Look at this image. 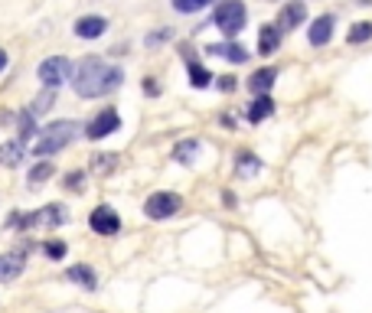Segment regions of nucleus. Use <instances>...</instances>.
Masks as SVG:
<instances>
[{
  "label": "nucleus",
  "mask_w": 372,
  "mask_h": 313,
  "mask_svg": "<svg viewBox=\"0 0 372 313\" xmlns=\"http://www.w3.org/2000/svg\"><path fill=\"white\" fill-rule=\"evenodd\" d=\"M121 82H124V69L108 59H98V56L82 59L72 72V88L79 98H105V95L118 92Z\"/></svg>",
  "instance_id": "f257e3e1"
},
{
  "label": "nucleus",
  "mask_w": 372,
  "mask_h": 313,
  "mask_svg": "<svg viewBox=\"0 0 372 313\" xmlns=\"http://www.w3.org/2000/svg\"><path fill=\"white\" fill-rule=\"evenodd\" d=\"M79 131H82L79 121H52V124H46L40 131V141L33 144V157L46 160V157H52V153L66 150V147L76 141Z\"/></svg>",
  "instance_id": "f03ea898"
},
{
  "label": "nucleus",
  "mask_w": 372,
  "mask_h": 313,
  "mask_svg": "<svg viewBox=\"0 0 372 313\" xmlns=\"http://www.w3.org/2000/svg\"><path fill=\"white\" fill-rule=\"evenodd\" d=\"M248 23V10H245V0H222L216 13H212V26L219 30L226 40H236Z\"/></svg>",
  "instance_id": "7ed1b4c3"
},
{
  "label": "nucleus",
  "mask_w": 372,
  "mask_h": 313,
  "mask_svg": "<svg viewBox=\"0 0 372 313\" xmlns=\"http://www.w3.org/2000/svg\"><path fill=\"white\" fill-rule=\"evenodd\" d=\"M69 222V212L66 206L59 203H50V206H42V209L30 212V215H10V229H36V225H46V229H56V225H66Z\"/></svg>",
  "instance_id": "20e7f679"
},
{
  "label": "nucleus",
  "mask_w": 372,
  "mask_h": 313,
  "mask_svg": "<svg viewBox=\"0 0 372 313\" xmlns=\"http://www.w3.org/2000/svg\"><path fill=\"white\" fill-rule=\"evenodd\" d=\"M72 62L66 56H50V59H42L40 69H36V78L42 82V88H59V85L72 82Z\"/></svg>",
  "instance_id": "39448f33"
},
{
  "label": "nucleus",
  "mask_w": 372,
  "mask_h": 313,
  "mask_svg": "<svg viewBox=\"0 0 372 313\" xmlns=\"http://www.w3.org/2000/svg\"><path fill=\"white\" fill-rule=\"evenodd\" d=\"M180 209H183V196H177V193H151L144 199V215L153 222L173 219Z\"/></svg>",
  "instance_id": "423d86ee"
},
{
  "label": "nucleus",
  "mask_w": 372,
  "mask_h": 313,
  "mask_svg": "<svg viewBox=\"0 0 372 313\" xmlns=\"http://www.w3.org/2000/svg\"><path fill=\"white\" fill-rule=\"evenodd\" d=\"M115 131H121V114L115 108L98 111V114L85 124V137H88V141H102V137H111Z\"/></svg>",
  "instance_id": "0eeeda50"
},
{
  "label": "nucleus",
  "mask_w": 372,
  "mask_h": 313,
  "mask_svg": "<svg viewBox=\"0 0 372 313\" xmlns=\"http://www.w3.org/2000/svg\"><path fill=\"white\" fill-rule=\"evenodd\" d=\"M88 229L98 232V235H118L121 215L111 209V206H98V209H92V215H88Z\"/></svg>",
  "instance_id": "6e6552de"
},
{
  "label": "nucleus",
  "mask_w": 372,
  "mask_h": 313,
  "mask_svg": "<svg viewBox=\"0 0 372 313\" xmlns=\"http://www.w3.org/2000/svg\"><path fill=\"white\" fill-rule=\"evenodd\" d=\"M307 23V4L304 0H288L278 13V26L288 33V30H297V26Z\"/></svg>",
  "instance_id": "1a4fd4ad"
},
{
  "label": "nucleus",
  "mask_w": 372,
  "mask_h": 313,
  "mask_svg": "<svg viewBox=\"0 0 372 313\" xmlns=\"http://www.w3.org/2000/svg\"><path fill=\"white\" fill-rule=\"evenodd\" d=\"M333 26H337V17H333V13H320V17L307 26V40H310V46H317V49L327 46V42L333 40Z\"/></svg>",
  "instance_id": "9d476101"
},
{
  "label": "nucleus",
  "mask_w": 372,
  "mask_h": 313,
  "mask_svg": "<svg viewBox=\"0 0 372 313\" xmlns=\"http://www.w3.org/2000/svg\"><path fill=\"white\" fill-rule=\"evenodd\" d=\"M72 33L79 36V40H98V36L108 33V20L98 17V13H88V17H79L76 23H72Z\"/></svg>",
  "instance_id": "9b49d317"
},
{
  "label": "nucleus",
  "mask_w": 372,
  "mask_h": 313,
  "mask_svg": "<svg viewBox=\"0 0 372 313\" xmlns=\"http://www.w3.org/2000/svg\"><path fill=\"white\" fill-rule=\"evenodd\" d=\"M206 52H209V56H222V59L236 62V66H242V62H248V56H252V52H248L245 46H242V42H236V40L212 42V46H206Z\"/></svg>",
  "instance_id": "f8f14e48"
},
{
  "label": "nucleus",
  "mask_w": 372,
  "mask_h": 313,
  "mask_svg": "<svg viewBox=\"0 0 372 313\" xmlns=\"http://www.w3.org/2000/svg\"><path fill=\"white\" fill-rule=\"evenodd\" d=\"M281 36H284V30L278 23H265L258 30V56H274L281 49Z\"/></svg>",
  "instance_id": "ddd939ff"
},
{
  "label": "nucleus",
  "mask_w": 372,
  "mask_h": 313,
  "mask_svg": "<svg viewBox=\"0 0 372 313\" xmlns=\"http://www.w3.org/2000/svg\"><path fill=\"white\" fill-rule=\"evenodd\" d=\"M26 268V258L20 252H10V254H0V284H10L17 280Z\"/></svg>",
  "instance_id": "4468645a"
},
{
  "label": "nucleus",
  "mask_w": 372,
  "mask_h": 313,
  "mask_svg": "<svg viewBox=\"0 0 372 313\" xmlns=\"http://www.w3.org/2000/svg\"><path fill=\"white\" fill-rule=\"evenodd\" d=\"M271 114H274V98H271V95H255L245 108V118L252 121V124H262V121L271 118Z\"/></svg>",
  "instance_id": "2eb2a0df"
},
{
  "label": "nucleus",
  "mask_w": 372,
  "mask_h": 313,
  "mask_svg": "<svg viewBox=\"0 0 372 313\" xmlns=\"http://www.w3.org/2000/svg\"><path fill=\"white\" fill-rule=\"evenodd\" d=\"M274 82H278V69L265 66V69H258V72L248 78V92H252V95H268L271 88H274Z\"/></svg>",
  "instance_id": "dca6fc26"
},
{
  "label": "nucleus",
  "mask_w": 372,
  "mask_h": 313,
  "mask_svg": "<svg viewBox=\"0 0 372 313\" xmlns=\"http://www.w3.org/2000/svg\"><path fill=\"white\" fill-rule=\"evenodd\" d=\"M66 278L72 280V284H79L82 290H98V274H95L88 264H72L66 271Z\"/></svg>",
  "instance_id": "f3484780"
},
{
  "label": "nucleus",
  "mask_w": 372,
  "mask_h": 313,
  "mask_svg": "<svg viewBox=\"0 0 372 313\" xmlns=\"http://www.w3.org/2000/svg\"><path fill=\"white\" fill-rule=\"evenodd\" d=\"M23 160V141H7V144H0V167H20Z\"/></svg>",
  "instance_id": "a211bd4d"
},
{
  "label": "nucleus",
  "mask_w": 372,
  "mask_h": 313,
  "mask_svg": "<svg viewBox=\"0 0 372 313\" xmlns=\"http://www.w3.org/2000/svg\"><path fill=\"white\" fill-rule=\"evenodd\" d=\"M186 72H190V85H193V88H209L212 85V72L203 66V62L186 59Z\"/></svg>",
  "instance_id": "6ab92c4d"
},
{
  "label": "nucleus",
  "mask_w": 372,
  "mask_h": 313,
  "mask_svg": "<svg viewBox=\"0 0 372 313\" xmlns=\"http://www.w3.org/2000/svg\"><path fill=\"white\" fill-rule=\"evenodd\" d=\"M258 170H262V160H258L255 153L242 150V153L236 157V173H238V177H255Z\"/></svg>",
  "instance_id": "aec40b11"
},
{
  "label": "nucleus",
  "mask_w": 372,
  "mask_h": 313,
  "mask_svg": "<svg viewBox=\"0 0 372 313\" xmlns=\"http://www.w3.org/2000/svg\"><path fill=\"white\" fill-rule=\"evenodd\" d=\"M372 40V20H359V23L349 26V33H347V42L349 46H363V42Z\"/></svg>",
  "instance_id": "412c9836"
},
{
  "label": "nucleus",
  "mask_w": 372,
  "mask_h": 313,
  "mask_svg": "<svg viewBox=\"0 0 372 313\" xmlns=\"http://www.w3.org/2000/svg\"><path fill=\"white\" fill-rule=\"evenodd\" d=\"M88 167H92V173H98V177H108L111 170L118 167V153H95L92 160H88Z\"/></svg>",
  "instance_id": "4be33fe9"
},
{
  "label": "nucleus",
  "mask_w": 372,
  "mask_h": 313,
  "mask_svg": "<svg viewBox=\"0 0 372 313\" xmlns=\"http://www.w3.org/2000/svg\"><path fill=\"white\" fill-rule=\"evenodd\" d=\"M52 173H56V167H52L50 160H40L33 170H30V177H26V183L30 187H42V183H50Z\"/></svg>",
  "instance_id": "5701e85b"
},
{
  "label": "nucleus",
  "mask_w": 372,
  "mask_h": 313,
  "mask_svg": "<svg viewBox=\"0 0 372 313\" xmlns=\"http://www.w3.org/2000/svg\"><path fill=\"white\" fill-rule=\"evenodd\" d=\"M196 153H199V141H180V144L173 147V160L190 167V163L196 160Z\"/></svg>",
  "instance_id": "b1692460"
},
{
  "label": "nucleus",
  "mask_w": 372,
  "mask_h": 313,
  "mask_svg": "<svg viewBox=\"0 0 372 313\" xmlns=\"http://www.w3.org/2000/svg\"><path fill=\"white\" fill-rule=\"evenodd\" d=\"M17 127H20V141H30V137H36V114H33V108H26V111H20L17 114Z\"/></svg>",
  "instance_id": "393cba45"
},
{
  "label": "nucleus",
  "mask_w": 372,
  "mask_h": 313,
  "mask_svg": "<svg viewBox=\"0 0 372 313\" xmlns=\"http://www.w3.org/2000/svg\"><path fill=\"white\" fill-rule=\"evenodd\" d=\"M52 105H56V88H42V92L33 98V114L40 118V114H46Z\"/></svg>",
  "instance_id": "a878e982"
},
{
  "label": "nucleus",
  "mask_w": 372,
  "mask_h": 313,
  "mask_svg": "<svg viewBox=\"0 0 372 313\" xmlns=\"http://www.w3.org/2000/svg\"><path fill=\"white\" fill-rule=\"evenodd\" d=\"M62 189L66 193H85V170H69Z\"/></svg>",
  "instance_id": "bb28decb"
},
{
  "label": "nucleus",
  "mask_w": 372,
  "mask_h": 313,
  "mask_svg": "<svg viewBox=\"0 0 372 313\" xmlns=\"http://www.w3.org/2000/svg\"><path fill=\"white\" fill-rule=\"evenodd\" d=\"M212 7V0H173V10L177 13H199V10Z\"/></svg>",
  "instance_id": "cd10ccee"
},
{
  "label": "nucleus",
  "mask_w": 372,
  "mask_h": 313,
  "mask_svg": "<svg viewBox=\"0 0 372 313\" xmlns=\"http://www.w3.org/2000/svg\"><path fill=\"white\" fill-rule=\"evenodd\" d=\"M42 252H46V258H52V261H62V258H66V242H46Z\"/></svg>",
  "instance_id": "c85d7f7f"
},
{
  "label": "nucleus",
  "mask_w": 372,
  "mask_h": 313,
  "mask_svg": "<svg viewBox=\"0 0 372 313\" xmlns=\"http://www.w3.org/2000/svg\"><path fill=\"white\" fill-rule=\"evenodd\" d=\"M216 85H219V92L228 95V92H236V85H238V82H236V76H222Z\"/></svg>",
  "instance_id": "c756f323"
},
{
  "label": "nucleus",
  "mask_w": 372,
  "mask_h": 313,
  "mask_svg": "<svg viewBox=\"0 0 372 313\" xmlns=\"http://www.w3.org/2000/svg\"><path fill=\"white\" fill-rule=\"evenodd\" d=\"M167 36H170V30H161V33H147V46H161V42L163 40H167Z\"/></svg>",
  "instance_id": "7c9ffc66"
},
{
  "label": "nucleus",
  "mask_w": 372,
  "mask_h": 313,
  "mask_svg": "<svg viewBox=\"0 0 372 313\" xmlns=\"http://www.w3.org/2000/svg\"><path fill=\"white\" fill-rule=\"evenodd\" d=\"M141 88H144V95H161V85L153 82V78H144V85H141Z\"/></svg>",
  "instance_id": "2f4dec72"
},
{
  "label": "nucleus",
  "mask_w": 372,
  "mask_h": 313,
  "mask_svg": "<svg viewBox=\"0 0 372 313\" xmlns=\"http://www.w3.org/2000/svg\"><path fill=\"white\" fill-rule=\"evenodd\" d=\"M222 203H226V206H236V193H228V189H226V193H222Z\"/></svg>",
  "instance_id": "473e14b6"
},
{
  "label": "nucleus",
  "mask_w": 372,
  "mask_h": 313,
  "mask_svg": "<svg viewBox=\"0 0 372 313\" xmlns=\"http://www.w3.org/2000/svg\"><path fill=\"white\" fill-rule=\"evenodd\" d=\"M4 69H7V52L0 49V72H4Z\"/></svg>",
  "instance_id": "72a5a7b5"
}]
</instances>
